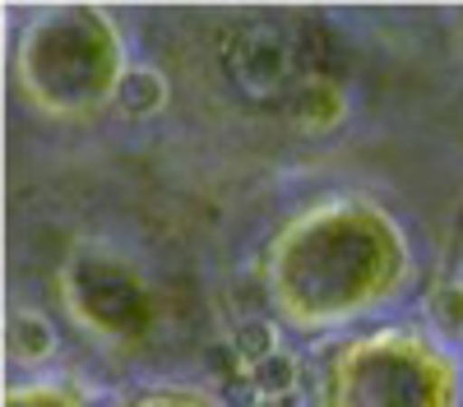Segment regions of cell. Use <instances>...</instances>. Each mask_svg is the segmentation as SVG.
<instances>
[{
    "instance_id": "obj_1",
    "label": "cell",
    "mask_w": 463,
    "mask_h": 407,
    "mask_svg": "<svg viewBox=\"0 0 463 407\" xmlns=\"http://www.w3.org/2000/svg\"><path fill=\"white\" fill-rule=\"evenodd\" d=\"M116 102H121V111H130V116H153V111L167 102V79L148 65H135V69L121 74V84H116Z\"/></svg>"
},
{
    "instance_id": "obj_2",
    "label": "cell",
    "mask_w": 463,
    "mask_h": 407,
    "mask_svg": "<svg viewBox=\"0 0 463 407\" xmlns=\"http://www.w3.org/2000/svg\"><path fill=\"white\" fill-rule=\"evenodd\" d=\"M52 328H47V319L43 315H14V324H10V347L24 356V361H43L47 352H52Z\"/></svg>"
},
{
    "instance_id": "obj_3",
    "label": "cell",
    "mask_w": 463,
    "mask_h": 407,
    "mask_svg": "<svg viewBox=\"0 0 463 407\" xmlns=\"http://www.w3.org/2000/svg\"><path fill=\"white\" fill-rule=\"evenodd\" d=\"M250 380L260 384V393L288 398L292 384H297V361H292L288 352H274V356H264L260 365H250Z\"/></svg>"
},
{
    "instance_id": "obj_4",
    "label": "cell",
    "mask_w": 463,
    "mask_h": 407,
    "mask_svg": "<svg viewBox=\"0 0 463 407\" xmlns=\"http://www.w3.org/2000/svg\"><path fill=\"white\" fill-rule=\"evenodd\" d=\"M232 347H237V356L241 361H264V356H274L279 347H274V328H269L264 319H246L241 328H237V338H232Z\"/></svg>"
},
{
    "instance_id": "obj_5",
    "label": "cell",
    "mask_w": 463,
    "mask_h": 407,
    "mask_svg": "<svg viewBox=\"0 0 463 407\" xmlns=\"http://www.w3.org/2000/svg\"><path fill=\"white\" fill-rule=\"evenodd\" d=\"M431 310H436V319L445 324V328H463V287L458 282H449V287H440L436 291V301H431Z\"/></svg>"
},
{
    "instance_id": "obj_6",
    "label": "cell",
    "mask_w": 463,
    "mask_h": 407,
    "mask_svg": "<svg viewBox=\"0 0 463 407\" xmlns=\"http://www.w3.org/2000/svg\"><path fill=\"white\" fill-rule=\"evenodd\" d=\"M264 393H260V384L250 380V375H237V380H222V402L227 407H255Z\"/></svg>"
},
{
    "instance_id": "obj_7",
    "label": "cell",
    "mask_w": 463,
    "mask_h": 407,
    "mask_svg": "<svg viewBox=\"0 0 463 407\" xmlns=\"http://www.w3.org/2000/svg\"><path fill=\"white\" fill-rule=\"evenodd\" d=\"M209 365L218 370L222 380H237L241 375V356H237V347H232V343H213L209 347Z\"/></svg>"
}]
</instances>
